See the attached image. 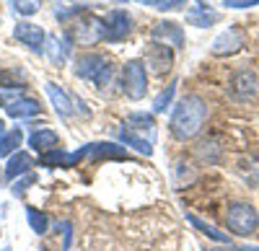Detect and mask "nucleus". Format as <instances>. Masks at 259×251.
<instances>
[{"instance_id": "obj_11", "label": "nucleus", "mask_w": 259, "mask_h": 251, "mask_svg": "<svg viewBox=\"0 0 259 251\" xmlns=\"http://www.w3.org/2000/svg\"><path fill=\"white\" fill-rule=\"evenodd\" d=\"M256 91H259V78H256L254 70H246V68L244 70H236L231 75V80H228V93L233 98H239V101L254 98Z\"/></svg>"}, {"instance_id": "obj_2", "label": "nucleus", "mask_w": 259, "mask_h": 251, "mask_svg": "<svg viewBox=\"0 0 259 251\" xmlns=\"http://www.w3.org/2000/svg\"><path fill=\"white\" fill-rule=\"evenodd\" d=\"M73 73L80 80H91L96 88H106L114 78V62L99 52H83L75 57Z\"/></svg>"}, {"instance_id": "obj_15", "label": "nucleus", "mask_w": 259, "mask_h": 251, "mask_svg": "<svg viewBox=\"0 0 259 251\" xmlns=\"http://www.w3.org/2000/svg\"><path fill=\"white\" fill-rule=\"evenodd\" d=\"M39 112H41V104L31 96H18L6 104V114L13 119H34Z\"/></svg>"}, {"instance_id": "obj_26", "label": "nucleus", "mask_w": 259, "mask_h": 251, "mask_svg": "<svg viewBox=\"0 0 259 251\" xmlns=\"http://www.w3.org/2000/svg\"><path fill=\"white\" fill-rule=\"evenodd\" d=\"M11 8L21 18H26V16H34L41 11V0H11Z\"/></svg>"}, {"instance_id": "obj_31", "label": "nucleus", "mask_w": 259, "mask_h": 251, "mask_svg": "<svg viewBox=\"0 0 259 251\" xmlns=\"http://www.w3.org/2000/svg\"><path fill=\"white\" fill-rule=\"evenodd\" d=\"M6 132H8V127H6V119H3V117H0V137H3Z\"/></svg>"}, {"instance_id": "obj_21", "label": "nucleus", "mask_w": 259, "mask_h": 251, "mask_svg": "<svg viewBox=\"0 0 259 251\" xmlns=\"http://www.w3.org/2000/svg\"><path fill=\"white\" fill-rule=\"evenodd\" d=\"M194 153H197V158L207 166H215V163H221V156H223V148H221V142L215 140V137H207V140H200L197 142V148H194Z\"/></svg>"}, {"instance_id": "obj_6", "label": "nucleus", "mask_w": 259, "mask_h": 251, "mask_svg": "<svg viewBox=\"0 0 259 251\" xmlns=\"http://www.w3.org/2000/svg\"><path fill=\"white\" fill-rule=\"evenodd\" d=\"M68 39L75 44H99L101 41V18L91 16L89 11L78 13V18L68 21Z\"/></svg>"}, {"instance_id": "obj_3", "label": "nucleus", "mask_w": 259, "mask_h": 251, "mask_svg": "<svg viewBox=\"0 0 259 251\" xmlns=\"http://www.w3.org/2000/svg\"><path fill=\"white\" fill-rule=\"evenodd\" d=\"M226 228L233 236H251L259 228V213L249 202H231L226 213Z\"/></svg>"}, {"instance_id": "obj_13", "label": "nucleus", "mask_w": 259, "mask_h": 251, "mask_svg": "<svg viewBox=\"0 0 259 251\" xmlns=\"http://www.w3.org/2000/svg\"><path fill=\"white\" fill-rule=\"evenodd\" d=\"M45 91H47V96H50V101H52L55 112H57L62 119H70V117H73V112H75V101H73V96H70L68 91H65L62 86L52 83V80H47V83H45Z\"/></svg>"}, {"instance_id": "obj_5", "label": "nucleus", "mask_w": 259, "mask_h": 251, "mask_svg": "<svg viewBox=\"0 0 259 251\" xmlns=\"http://www.w3.org/2000/svg\"><path fill=\"white\" fill-rule=\"evenodd\" d=\"M122 93L130 101H143L148 93V70L143 60H127L122 65Z\"/></svg>"}, {"instance_id": "obj_25", "label": "nucleus", "mask_w": 259, "mask_h": 251, "mask_svg": "<svg viewBox=\"0 0 259 251\" xmlns=\"http://www.w3.org/2000/svg\"><path fill=\"white\" fill-rule=\"evenodd\" d=\"M26 220H29V228L36 233V236H45L47 233V228H50V220H47V215L39 210V207H26Z\"/></svg>"}, {"instance_id": "obj_8", "label": "nucleus", "mask_w": 259, "mask_h": 251, "mask_svg": "<svg viewBox=\"0 0 259 251\" xmlns=\"http://www.w3.org/2000/svg\"><path fill=\"white\" fill-rule=\"evenodd\" d=\"M13 39L21 41V44H26L36 55H41L45 47H47V31L39 24H31V21H18V24L13 26Z\"/></svg>"}, {"instance_id": "obj_30", "label": "nucleus", "mask_w": 259, "mask_h": 251, "mask_svg": "<svg viewBox=\"0 0 259 251\" xmlns=\"http://www.w3.org/2000/svg\"><path fill=\"white\" fill-rule=\"evenodd\" d=\"M135 3H140V6H153V8L163 11V8H166V3H168V0H135Z\"/></svg>"}, {"instance_id": "obj_24", "label": "nucleus", "mask_w": 259, "mask_h": 251, "mask_svg": "<svg viewBox=\"0 0 259 251\" xmlns=\"http://www.w3.org/2000/svg\"><path fill=\"white\" fill-rule=\"evenodd\" d=\"M177 86L179 83L177 80H171L168 86L153 98V114H166V109L174 107V96H177Z\"/></svg>"}, {"instance_id": "obj_18", "label": "nucleus", "mask_w": 259, "mask_h": 251, "mask_svg": "<svg viewBox=\"0 0 259 251\" xmlns=\"http://www.w3.org/2000/svg\"><path fill=\"white\" fill-rule=\"evenodd\" d=\"M187 220L197 228V231L202 233V236H207L210 241H215V243H223V246H233V238H231V233H223V231H218L215 225H210V223H205V220H200L197 215H187Z\"/></svg>"}, {"instance_id": "obj_23", "label": "nucleus", "mask_w": 259, "mask_h": 251, "mask_svg": "<svg viewBox=\"0 0 259 251\" xmlns=\"http://www.w3.org/2000/svg\"><path fill=\"white\" fill-rule=\"evenodd\" d=\"M21 142H24V130L21 127L8 130L3 137H0V158H8L16 150H21Z\"/></svg>"}, {"instance_id": "obj_35", "label": "nucleus", "mask_w": 259, "mask_h": 251, "mask_svg": "<svg viewBox=\"0 0 259 251\" xmlns=\"http://www.w3.org/2000/svg\"><path fill=\"white\" fill-rule=\"evenodd\" d=\"M0 236H3V231H0Z\"/></svg>"}, {"instance_id": "obj_14", "label": "nucleus", "mask_w": 259, "mask_h": 251, "mask_svg": "<svg viewBox=\"0 0 259 251\" xmlns=\"http://www.w3.org/2000/svg\"><path fill=\"white\" fill-rule=\"evenodd\" d=\"M45 55L50 57V62H52L55 68L68 65V60H70V39L68 36H60V34H47Z\"/></svg>"}, {"instance_id": "obj_19", "label": "nucleus", "mask_w": 259, "mask_h": 251, "mask_svg": "<svg viewBox=\"0 0 259 251\" xmlns=\"http://www.w3.org/2000/svg\"><path fill=\"white\" fill-rule=\"evenodd\" d=\"M124 122H127V127L135 130V132H148V135L156 132V114L153 112H130L124 117Z\"/></svg>"}, {"instance_id": "obj_34", "label": "nucleus", "mask_w": 259, "mask_h": 251, "mask_svg": "<svg viewBox=\"0 0 259 251\" xmlns=\"http://www.w3.org/2000/svg\"><path fill=\"white\" fill-rule=\"evenodd\" d=\"M0 104H3V96H0Z\"/></svg>"}, {"instance_id": "obj_29", "label": "nucleus", "mask_w": 259, "mask_h": 251, "mask_svg": "<svg viewBox=\"0 0 259 251\" xmlns=\"http://www.w3.org/2000/svg\"><path fill=\"white\" fill-rule=\"evenodd\" d=\"M182 8L187 11V0H168L163 11H182Z\"/></svg>"}, {"instance_id": "obj_12", "label": "nucleus", "mask_w": 259, "mask_h": 251, "mask_svg": "<svg viewBox=\"0 0 259 251\" xmlns=\"http://www.w3.org/2000/svg\"><path fill=\"white\" fill-rule=\"evenodd\" d=\"M218 21H221V13L215 11L210 3H205V0H194V3L187 8V24L189 26L207 29V26H215Z\"/></svg>"}, {"instance_id": "obj_33", "label": "nucleus", "mask_w": 259, "mask_h": 251, "mask_svg": "<svg viewBox=\"0 0 259 251\" xmlns=\"http://www.w3.org/2000/svg\"><path fill=\"white\" fill-rule=\"evenodd\" d=\"M0 24H3V11H0Z\"/></svg>"}, {"instance_id": "obj_27", "label": "nucleus", "mask_w": 259, "mask_h": 251, "mask_svg": "<svg viewBox=\"0 0 259 251\" xmlns=\"http://www.w3.org/2000/svg\"><path fill=\"white\" fill-rule=\"evenodd\" d=\"M31 184H36V174H34V171H29V174H24V176L13 179V184H11V194H13V197H24Z\"/></svg>"}, {"instance_id": "obj_4", "label": "nucleus", "mask_w": 259, "mask_h": 251, "mask_svg": "<svg viewBox=\"0 0 259 251\" xmlns=\"http://www.w3.org/2000/svg\"><path fill=\"white\" fill-rule=\"evenodd\" d=\"M133 31V16L124 8H112L101 16V41L104 44H119Z\"/></svg>"}, {"instance_id": "obj_20", "label": "nucleus", "mask_w": 259, "mask_h": 251, "mask_svg": "<svg viewBox=\"0 0 259 251\" xmlns=\"http://www.w3.org/2000/svg\"><path fill=\"white\" fill-rule=\"evenodd\" d=\"M117 137H119V142L124 145V148H135L140 156H153V148H150V142H148L143 135H138L135 130L122 127V130L117 132Z\"/></svg>"}, {"instance_id": "obj_9", "label": "nucleus", "mask_w": 259, "mask_h": 251, "mask_svg": "<svg viewBox=\"0 0 259 251\" xmlns=\"http://www.w3.org/2000/svg\"><path fill=\"white\" fill-rule=\"evenodd\" d=\"M150 39L158 41V44L182 49L184 47V29L174 18H161V21H156V26L150 29Z\"/></svg>"}, {"instance_id": "obj_32", "label": "nucleus", "mask_w": 259, "mask_h": 251, "mask_svg": "<svg viewBox=\"0 0 259 251\" xmlns=\"http://www.w3.org/2000/svg\"><path fill=\"white\" fill-rule=\"evenodd\" d=\"M0 251H11V246H3V248H0Z\"/></svg>"}, {"instance_id": "obj_22", "label": "nucleus", "mask_w": 259, "mask_h": 251, "mask_svg": "<svg viewBox=\"0 0 259 251\" xmlns=\"http://www.w3.org/2000/svg\"><path fill=\"white\" fill-rule=\"evenodd\" d=\"M39 166H45V169H70V153L65 148H52L39 156Z\"/></svg>"}, {"instance_id": "obj_17", "label": "nucleus", "mask_w": 259, "mask_h": 251, "mask_svg": "<svg viewBox=\"0 0 259 251\" xmlns=\"http://www.w3.org/2000/svg\"><path fill=\"white\" fill-rule=\"evenodd\" d=\"M29 148L36 150L39 156L52 150V148H60V135L55 130H50V127H39V130H34L29 135Z\"/></svg>"}, {"instance_id": "obj_10", "label": "nucleus", "mask_w": 259, "mask_h": 251, "mask_svg": "<svg viewBox=\"0 0 259 251\" xmlns=\"http://www.w3.org/2000/svg\"><path fill=\"white\" fill-rule=\"evenodd\" d=\"M244 44H246L244 31H241L239 26H228L223 34L215 36L210 52H212L215 57H233L236 52H241V49H244Z\"/></svg>"}, {"instance_id": "obj_28", "label": "nucleus", "mask_w": 259, "mask_h": 251, "mask_svg": "<svg viewBox=\"0 0 259 251\" xmlns=\"http://www.w3.org/2000/svg\"><path fill=\"white\" fill-rule=\"evenodd\" d=\"M223 6L231 11H244V8H254L259 6V0H223Z\"/></svg>"}, {"instance_id": "obj_7", "label": "nucleus", "mask_w": 259, "mask_h": 251, "mask_svg": "<svg viewBox=\"0 0 259 251\" xmlns=\"http://www.w3.org/2000/svg\"><path fill=\"white\" fill-rule=\"evenodd\" d=\"M143 62H145V70L163 78L166 73L174 70V49L166 47V44H158V41H150L148 49H145V60Z\"/></svg>"}, {"instance_id": "obj_16", "label": "nucleus", "mask_w": 259, "mask_h": 251, "mask_svg": "<svg viewBox=\"0 0 259 251\" xmlns=\"http://www.w3.org/2000/svg\"><path fill=\"white\" fill-rule=\"evenodd\" d=\"M31 169H34V156H31L29 150H16V153L8 156V161H6V179L13 181V179H18V176L29 174Z\"/></svg>"}, {"instance_id": "obj_1", "label": "nucleus", "mask_w": 259, "mask_h": 251, "mask_svg": "<svg viewBox=\"0 0 259 251\" xmlns=\"http://www.w3.org/2000/svg\"><path fill=\"white\" fill-rule=\"evenodd\" d=\"M207 122V104L202 96L197 93H187L179 104H174L171 109V119H168V132L174 140L187 142L194 140Z\"/></svg>"}]
</instances>
